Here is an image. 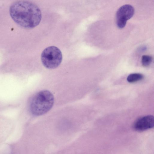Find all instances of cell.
<instances>
[{
	"label": "cell",
	"instance_id": "cell-2",
	"mask_svg": "<svg viewBox=\"0 0 154 154\" xmlns=\"http://www.w3.org/2000/svg\"><path fill=\"white\" fill-rule=\"evenodd\" d=\"M54 102V97L51 92L46 90L41 91L31 99L29 104L30 111L35 116L42 115L51 109Z\"/></svg>",
	"mask_w": 154,
	"mask_h": 154
},
{
	"label": "cell",
	"instance_id": "cell-7",
	"mask_svg": "<svg viewBox=\"0 0 154 154\" xmlns=\"http://www.w3.org/2000/svg\"><path fill=\"white\" fill-rule=\"evenodd\" d=\"M151 56L148 55H144L141 59V62L143 66L144 67H147L151 64L152 60Z\"/></svg>",
	"mask_w": 154,
	"mask_h": 154
},
{
	"label": "cell",
	"instance_id": "cell-3",
	"mask_svg": "<svg viewBox=\"0 0 154 154\" xmlns=\"http://www.w3.org/2000/svg\"><path fill=\"white\" fill-rule=\"evenodd\" d=\"M43 65L49 69H54L61 63L62 55L60 50L55 46L48 47L45 49L41 56Z\"/></svg>",
	"mask_w": 154,
	"mask_h": 154
},
{
	"label": "cell",
	"instance_id": "cell-6",
	"mask_svg": "<svg viewBox=\"0 0 154 154\" xmlns=\"http://www.w3.org/2000/svg\"><path fill=\"white\" fill-rule=\"evenodd\" d=\"M143 75L139 73H134L130 74L127 78V81L130 83H133L142 80Z\"/></svg>",
	"mask_w": 154,
	"mask_h": 154
},
{
	"label": "cell",
	"instance_id": "cell-5",
	"mask_svg": "<svg viewBox=\"0 0 154 154\" xmlns=\"http://www.w3.org/2000/svg\"><path fill=\"white\" fill-rule=\"evenodd\" d=\"M154 125L153 116L148 115L137 119L133 124V128L137 131H143L152 128Z\"/></svg>",
	"mask_w": 154,
	"mask_h": 154
},
{
	"label": "cell",
	"instance_id": "cell-4",
	"mask_svg": "<svg viewBox=\"0 0 154 154\" xmlns=\"http://www.w3.org/2000/svg\"><path fill=\"white\" fill-rule=\"evenodd\" d=\"M134 13L133 7L129 4L124 5L117 10L116 14V22L117 27L120 29L125 26L127 21L131 18Z\"/></svg>",
	"mask_w": 154,
	"mask_h": 154
},
{
	"label": "cell",
	"instance_id": "cell-1",
	"mask_svg": "<svg viewBox=\"0 0 154 154\" xmlns=\"http://www.w3.org/2000/svg\"><path fill=\"white\" fill-rule=\"evenodd\" d=\"M10 14L13 20L20 26L31 29L40 23L42 14L40 9L35 4L20 1L13 3L10 8Z\"/></svg>",
	"mask_w": 154,
	"mask_h": 154
}]
</instances>
